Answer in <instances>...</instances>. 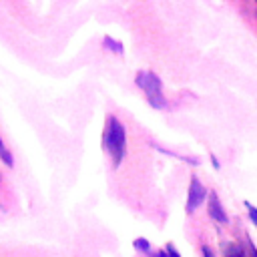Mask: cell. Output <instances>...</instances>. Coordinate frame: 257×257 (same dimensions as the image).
<instances>
[{
  "mask_svg": "<svg viewBox=\"0 0 257 257\" xmlns=\"http://www.w3.org/2000/svg\"><path fill=\"white\" fill-rule=\"evenodd\" d=\"M102 145L108 151L112 165L118 167L122 157H124V149H126V133H124L122 122L112 114L106 118V124L102 131Z\"/></svg>",
  "mask_w": 257,
  "mask_h": 257,
  "instance_id": "1",
  "label": "cell"
},
{
  "mask_svg": "<svg viewBox=\"0 0 257 257\" xmlns=\"http://www.w3.org/2000/svg\"><path fill=\"white\" fill-rule=\"evenodd\" d=\"M137 86H141L147 94V100L153 108H165L167 106V98L163 96V84L161 78L155 72H137L135 76Z\"/></svg>",
  "mask_w": 257,
  "mask_h": 257,
  "instance_id": "2",
  "label": "cell"
},
{
  "mask_svg": "<svg viewBox=\"0 0 257 257\" xmlns=\"http://www.w3.org/2000/svg\"><path fill=\"white\" fill-rule=\"evenodd\" d=\"M205 197H207V189H205V185L197 179V177H191V185H189V193H187V213L191 215L203 201H205Z\"/></svg>",
  "mask_w": 257,
  "mask_h": 257,
  "instance_id": "3",
  "label": "cell"
},
{
  "mask_svg": "<svg viewBox=\"0 0 257 257\" xmlns=\"http://www.w3.org/2000/svg\"><path fill=\"white\" fill-rule=\"evenodd\" d=\"M209 215H211L217 223H221V225L229 223V217H227V213H225V209H223V205H221L217 193H211V195H209Z\"/></svg>",
  "mask_w": 257,
  "mask_h": 257,
  "instance_id": "4",
  "label": "cell"
},
{
  "mask_svg": "<svg viewBox=\"0 0 257 257\" xmlns=\"http://www.w3.org/2000/svg\"><path fill=\"white\" fill-rule=\"evenodd\" d=\"M225 257H247V255H245V249L239 243H229L225 247Z\"/></svg>",
  "mask_w": 257,
  "mask_h": 257,
  "instance_id": "5",
  "label": "cell"
},
{
  "mask_svg": "<svg viewBox=\"0 0 257 257\" xmlns=\"http://www.w3.org/2000/svg\"><path fill=\"white\" fill-rule=\"evenodd\" d=\"M102 44H104V48H108V50H112V52H118V54H122V44H120V42H116L114 38H110V36H104V38H102Z\"/></svg>",
  "mask_w": 257,
  "mask_h": 257,
  "instance_id": "6",
  "label": "cell"
},
{
  "mask_svg": "<svg viewBox=\"0 0 257 257\" xmlns=\"http://www.w3.org/2000/svg\"><path fill=\"white\" fill-rule=\"evenodd\" d=\"M135 249H139V251H145V253H149L151 251V243L147 241V239H143V237H139V239H135Z\"/></svg>",
  "mask_w": 257,
  "mask_h": 257,
  "instance_id": "7",
  "label": "cell"
},
{
  "mask_svg": "<svg viewBox=\"0 0 257 257\" xmlns=\"http://www.w3.org/2000/svg\"><path fill=\"white\" fill-rule=\"evenodd\" d=\"M245 209L249 213V219L253 221V225H257V207H253L251 203H245Z\"/></svg>",
  "mask_w": 257,
  "mask_h": 257,
  "instance_id": "8",
  "label": "cell"
},
{
  "mask_svg": "<svg viewBox=\"0 0 257 257\" xmlns=\"http://www.w3.org/2000/svg\"><path fill=\"white\" fill-rule=\"evenodd\" d=\"M0 155H2V161H4L8 167H12V165H14V161H12V155H10L6 149H2V151H0Z\"/></svg>",
  "mask_w": 257,
  "mask_h": 257,
  "instance_id": "9",
  "label": "cell"
},
{
  "mask_svg": "<svg viewBox=\"0 0 257 257\" xmlns=\"http://www.w3.org/2000/svg\"><path fill=\"white\" fill-rule=\"evenodd\" d=\"M167 255H169V257H181L179 251H177L173 245H167Z\"/></svg>",
  "mask_w": 257,
  "mask_h": 257,
  "instance_id": "10",
  "label": "cell"
},
{
  "mask_svg": "<svg viewBox=\"0 0 257 257\" xmlns=\"http://www.w3.org/2000/svg\"><path fill=\"white\" fill-rule=\"evenodd\" d=\"M151 257H169L165 251H155V253H151Z\"/></svg>",
  "mask_w": 257,
  "mask_h": 257,
  "instance_id": "11",
  "label": "cell"
},
{
  "mask_svg": "<svg viewBox=\"0 0 257 257\" xmlns=\"http://www.w3.org/2000/svg\"><path fill=\"white\" fill-rule=\"evenodd\" d=\"M203 255H205V257H215V255H213V251H211L209 247H203Z\"/></svg>",
  "mask_w": 257,
  "mask_h": 257,
  "instance_id": "12",
  "label": "cell"
},
{
  "mask_svg": "<svg viewBox=\"0 0 257 257\" xmlns=\"http://www.w3.org/2000/svg\"><path fill=\"white\" fill-rule=\"evenodd\" d=\"M251 257H257V249H253V255Z\"/></svg>",
  "mask_w": 257,
  "mask_h": 257,
  "instance_id": "13",
  "label": "cell"
},
{
  "mask_svg": "<svg viewBox=\"0 0 257 257\" xmlns=\"http://www.w3.org/2000/svg\"><path fill=\"white\" fill-rule=\"evenodd\" d=\"M2 149H4V147H2V139H0V151H2Z\"/></svg>",
  "mask_w": 257,
  "mask_h": 257,
  "instance_id": "14",
  "label": "cell"
}]
</instances>
